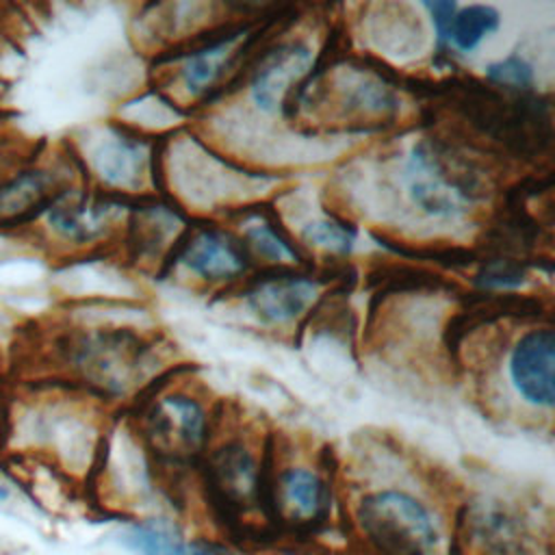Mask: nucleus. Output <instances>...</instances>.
Wrapping results in <instances>:
<instances>
[{"mask_svg":"<svg viewBox=\"0 0 555 555\" xmlns=\"http://www.w3.org/2000/svg\"><path fill=\"white\" fill-rule=\"evenodd\" d=\"M486 78L492 87L505 93H531L535 91L533 65L522 54H507L501 61H494L486 67Z\"/></svg>","mask_w":555,"mask_h":555,"instance_id":"obj_17","label":"nucleus"},{"mask_svg":"<svg viewBox=\"0 0 555 555\" xmlns=\"http://www.w3.org/2000/svg\"><path fill=\"white\" fill-rule=\"evenodd\" d=\"M256 219L258 221L245 230V245L251 256L256 254L271 262H306L301 249L291 243L284 228L275 225L262 210L256 212Z\"/></svg>","mask_w":555,"mask_h":555,"instance_id":"obj_14","label":"nucleus"},{"mask_svg":"<svg viewBox=\"0 0 555 555\" xmlns=\"http://www.w3.org/2000/svg\"><path fill=\"white\" fill-rule=\"evenodd\" d=\"M124 544L139 555H184V542L165 520H145L124 533Z\"/></svg>","mask_w":555,"mask_h":555,"instance_id":"obj_16","label":"nucleus"},{"mask_svg":"<svg viewBox=\"0 0 555 555\" xmlns=\"http://www.w3.org/2000/svg\"><path fill=\"white\" fill-rule=\"evenodd\" d=\"M405 186L412 204L434 219H457L488 193L475 158L440 137L421 139L405 160Z\"/></svg>","mask_w":555,"mask_h":555,"instance_id":"obj_1","label":"nucleus"},{"mask_svg":"<svg viewBox=\"0 0 555 555\" xmlns=\"http://www.w3.org/2000/svg\"><path fill=\"white\" fill-rule=\"evenodd\" d=\"M251 254L243 238L217 225H186L163 258L160 273H169L178 262L208 280L236 282L251 264Z\"/></svg>","mask_w":555,"mask_h":555,"instance_id":"obj_3","label":"nucleus"},{"mask_svg":"<svg viewBox=\"0 0 555 555\" xmlns=\"http://www.w3.org/2000/svg\"><path fill=\"white\" fill-rule=\"evenodd\" d=\"M150 345L132 332H100L85 338L76 349V362L89 379L106 388H121L128 371L141 364Z\"/></svg>","mask_w":555,"mask_h":555,"instance_id":"obj_10","label":"nucleus"},{"mask_svg":"<svg viewBox=\"0 0 555 555\" xmlns=\"http://www.w3.org/2000/svg\"><path fill=\"white\" fill-rule=\"evenodd\" d=\"M509 377L516 392L531 405L555 403V334L551 325L525 332L509 353Z\"/></svg>","mask_w":555,"mask_h":555,"instance_id":"obj_8","label":"nucleus"},{"mask_svg":"<svg viewBox=\"0 0 555 555\" xmlns=\"http://www.w3.org/2000/svg\"><path fill=\"white\" fill-rule=\"evenodd\" d=\"M46 197V178L30 173L22 176L13 184L0 191V215L22 212L24 208L35 206L39 199Z\"/></svg>","mask_w":555,"mask_h":555,"instance_id":"obj_19","label":"nucleus"},{"mask_svg":"<svg viewBox=\"0 0 555 555\" xmlns=\"http://www.w3.org/2000/svg\"><path fill=\"white\" fill-rule=\"evenodd\" d=\"M317 280L312 273L273 267L243 280V299L247 308L267 325H282L306 312L314 299Z\"/></svg>","mask_w":555,"mask_h":555,"instance_id":"obj_6","label":"nucleus"},{"mask_svg":"<svg viewBox=\"0 0 555 555\" xmlns=\"http://www.w3.org/2000/svg\"><path fill=\"white\" fill-rule=\"evenodd\" d=\"M423 7L429 11L434 28H436V54H438V59L449 61V52H451L449 26H451V17H453L457 4L449 2V0H440V2H425Z\"/></svg>","mask_w":555,"mask_h":555,"instance_id":"obj_20","label":"nucleus"},{"mask_svg":"<svg viewBox=\"0 0 555 555\" xmlns=\"http://www.w3.org/2000/svg\"><path fill=\"white\" fill-rule=\"evenodd\" d=\"M143 145L145 143L141 139H132L126 134H115L113 139H108L95 156V167L100 176L117 186L137 184L145 165Z\"/></svg>","mask_w":555,"mask_h":555,"instance_id":"obj_12","label":"nucleus"},{"mask_svg":"<svg viewBox=\"0 0 555 555\" xmlns=\"http://www.w3.org/2000/svg\"><path fill=\"white\" fill-rule=\"evenodd\" d=\"M501 24V15L492 4L457 7L449 26V48L473 52L483 37L492 35Z\"/></svg>","mask_w":555,"mask_h":555,"instance_id":"obj_13","label":"nucleus"},{"mask_svg":"<svg viewBox=\"0 0 555 555\" xmlns=\"http://www.w3.org/2000/svg\"><path fill=\"white\" fill-rule=\"evenodd\" d=\"M312 61V50L306 41H282L262 48L247 67L256 106L264 113L280 111L293 89L308 76Z\"/></svg>","mask_w":555,"mask_h":555,"instance_id":"obj_7","label":"nucleus"},{"mask_svg":"<svg viewBox=\"0 0 555 555\" xmlns=\"http://www.w3.org/2000/svg\"><path fill=\"white\" fill-rule=\"evenodd\" d=\"M267 516L291 529H314L330 516V486L308 468L273 479Z\"/></svg>","mask_w":555,"mask_h":555,"instance_id":"obj_9","label":"nucleus"},{"mask_svg":"<svg viewBox=\"0 0 555 555\" xmlns=\"http://www.w3.org/2000/svg\"><path fill=\"white\" fill-rule=\"evenodd\" d=\"M540 260L544 258H505V256H494V258H479V269L473 275V284L481 293H496V291H509L518 288L527 282L529 269L540 267Z\"/></svg>","mask_w":555,"mask_h":555,"instance_id":"obj_15","label":"nucleus"},{"mask_svg":"<svg viewBox=\"0 0 555 555\" xmlns=\"http://www.w3.org/2000/svg\"><path fill=\"white\" fill-rule=\"evenodd\" d=\"M4 496H9V486H7V481L0 477V499H4Z\"/></svg>","mask_w":555,"mask_h":555,"instance_id":"obj_22","label":"nucleus"},{"mask_svg":"<svg viewBox=\"0 0 555 555\" xmlns=\"http://www.w3.org/2000/svg\"><path fill=\"white\" fill-rule=\"evenodd\" d=\"M208 421L204 408L186 395H169L147 405V442L160 460L182 462L202 453Z\"/></svg>","mask_w":555,"mask_h":555,"instance_id":"obj_4","label":"nucleus"},{"mask_svg":"<svg viewBox=\"0 0 555 555\" xmlns=\"http://www.w3.org/2000/svg\"><path fill=\"white\" fill-rule=\"evenodd\" d=\"M301 238L308 245H317V247H325L332 254H343L347 256L358 238V230L347 223V221H338V219H317L310 221L301 228Z\"/></svg>","mask_w":555,"mask_h":555,"instance_id":"obj_18","label":"nucleus"},{"mask_svg":"<svg viewBox=\"0 0 555 555\" xmlns=\"http://www.w3.org/2000/svg\"><path fill=\"white\" fill-rule=\"evenodd\" d=\"M369 544L382 555H429L436 529L421 501L401 490L366 494L356 512Z\"/></svg>","mask_w":555,"mask_h":555,"instance_id":"obj_2","label":"nucleus"},{"mask_svg":"<svg viewBox=\"0 0 555 555\" xmlns=\"http://www.w3.org/2000/svg\"><path fill=\"white\" fill-rule=\"evenodd\" d=\"M204 483L225 516H238L251 503L260 505L262 468L243 442H225L206 457Z\"/></svg>","mask_w":555,"mask_h":555,"instance_id":"obj_5","label":"nucleus"},{"mask_svg":"<svg viewBox=\"0 0 555 555\" xmlns=\"http://www.w3.org/2000/svg\"><path fill=\"white\" fill-rule=\"evenodd\" d=\"M184 555H230V553L210 542H195L191 548L184 551Z\"/></svg>","mask_w":555,"mask_h":555,"instance_id":"obj_21","label":"nucleus"},{"mask_svg":"<svg viewBox=\"0 0 555 555\" xmlns=\"http://www.w3.org/2000/svg\"><path fill=\"white\" fill-rule=\"evenodd\" d=\"M111 202L87 197L74 199L69 195H59L56 202L50 206L48 219L52 228H56L61 234L76 241H87L102 232L106 217L111 215Z\"/></svg>","mask_w":555,"mask_h":555,"instance_id":"obj_11","label":"nucleus"}]
</instances>
